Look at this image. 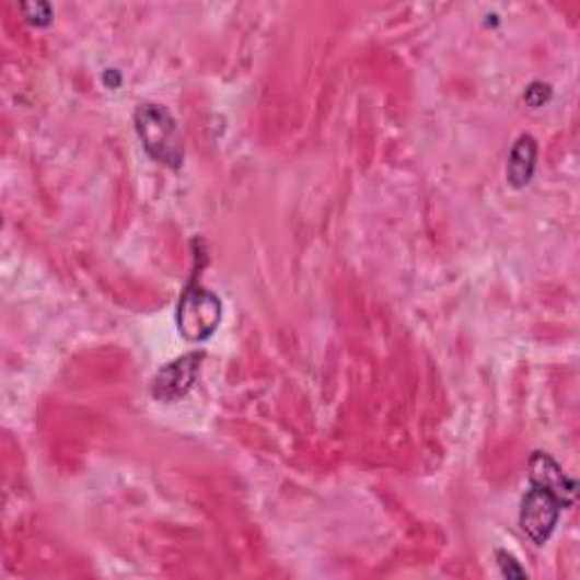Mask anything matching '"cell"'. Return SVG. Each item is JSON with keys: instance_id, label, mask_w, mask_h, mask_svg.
Segmentation results:
<instances>
[{"instance_id": "cell-1", "label": "cell", "mask_w": 580, "mask_h": 580, "mask_svg": "<svg viewBox=\"0 0 580 580\" xmlns=\"http://www.w3.org/2000/svg\"><path fill=\"white\" fill-rule=\"evenodd\" d=\"M135 127L150 159L169 169L182 166L184 141L179 132V123L166 107H161L156 103L139 105L135 114Z\"/></svg>"}, {"instance_id": "cell-2", "label": "cell", "mask_w": 580, "mask_h": 580, "mask_svg": "<svg viewBox=\"0 0 580 580\" xmlns=\"http://www.w3.org/2000/svg\"><path fill=\"white\" fill-rule=\"evenodd\" d=\"M222 320L220 300L205 288L190 283L177 304V329L190 343L211 338Z\"/></svg>"}, {"instance_id": "cell-3", "label": "cell", "mask_w": 580, "mask_h": 580, "mask_svg": "<svg viewBox=\"0 0 580 580\" xmlns=\"http://www.w3.org/2000/svg\"><path fill=\"white\" fill-rule=\"evenodd\" d=\"M562 508L565 503L554 492L531 483L529 492L522 499L520 526L535 544H544L556 531Z\"/></svg>"}, {"instance_id": "cell-4", "label": "cell", "mask_w": 580, "mask_h": 580, "mask_svg": "<svg viewBox=\"0 0 580 580\" xmlns=\"http://www.w3.org/2000/svg\"><path fill=\"white\" fill-rule=\"evenodd\" d=\"M202 363V353L190 351L182 359H175L166 368H161L152 381V395L159 402H177L182 399L196 383L198 370Z\"/></svg>"}, {"instance_id": "cell-5", "label": "cell", "mask_w": 580, "mask_h": 580, "mask_svg": "<svg viewBox=\"0 0 580 580\" xmlns=\"http://www.w3.org/2000/svg\"><path fill=\"white\" fill-rule=\"evenodd\" d=\"M529 480L533 483V486L554 492L565 503V508H569L576 499V480L569 478L562 472V467L549 454H544V451H535V454L531 456Z\"/></svg>"}, {"instance_id": "cell-6", "label": "cell", "mask_w": 580, "mask_h": 580, "mask_svg": "<svg viewBox=\"0 0 580 580\" xmlns=\"http://www.w3.org/2000/svg\"><path fill=\"white\" fill-rule=\"evenodd\" d=\"M535 161H537V141L531 135H522L518 141H514L508 156V169H506L508 184L514 188H524L526 184H531L535 173Z\"/></svg>"}, {"instance_id": "cell-7", "label": "cell", "mask_w": 580, "mask_h": 580, "mask_svg": "<svg viewBox=\"0 0 580 580\" xmlns=\"http://www.w3.org/2000/svg\"><path fill=\"white\" fill-rule=\"evenodd\" d=\"M549 98H552V86L549 84H542V82H533L526 89V93H524V101L531 107H542Z\"/></svg>"}, {"instance_id": "cell-8", "label": "cell", "mask_w": 580, "mask_h": 580, "mask_svg": "<svg viewBox=\"0 0 580 580\" xmlns=\"http://www.w3.org/2000/svg\"><path fill=\"white\" fill-rule=\"evenodd\" d=\"M25 19H30V23H37V25H48L50 23V5L48 3H27L21 8Z\"/></svg>"}, {"instance_id": "cell-9", "label": "cell", "mask_w": 580, "mask_h": 580, "mask_svg": "<svg viewBox=\"0 0 580 580\" xmlns=\"http://www.w3.org/2000/svg\"><path fill=\"white\" fill-rule=\"evenodd\" d=\"M497 560H499V567H501V573L506 578H526V571L524 567L514 560V556L506 554V552H499L497 554Z\"/></svg>"}]
</instances>
